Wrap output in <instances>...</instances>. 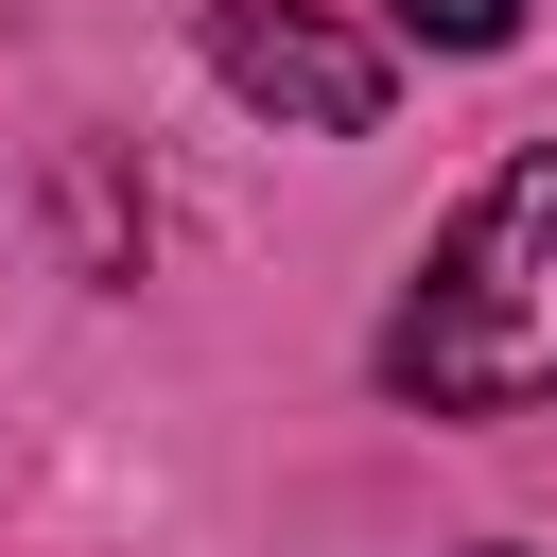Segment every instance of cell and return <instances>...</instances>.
Here are the masks:
<instances>
[{
    "mask_svg": "<svg viewBox=\"0 0 557 557\" xmlns=\"http://www.w3.org/2000/svg\"><path fill=\"white\" fill-rule=\"evenodd\" d=\"M209 70H226V104H261L296 139H366L383 122V35H348L313 0H209Z\"/></svg>",
    "mask_w": 557,
    "mask_h": 557,
    "instance_id": "2",
    "label": "cell"
},
{
    "mask_svg": "<svg viewBox=\"0 0 557 557\" xmlns=\"http://www.w3.org/2000/svg\"><path fill=\"white\" fill-rule=\"evenodd\" d=\"M383 17H400L418 52H505V35H522V0H383Z\"/></svg>",
    "mask_w": 557,
    "mask_h": 557,
    "instance_id": "3",
    "label": "cell"
},
{
    "mask_svg": "<svg viewBox=\"0 0 557 557\" xmlns=\"http://www.w3.org/2000/svg\"><path fill=\"white\" fill-rule=\"evenodd\" d=\"M383 383L418 418H522L557 400V139H522L418 261V296L383 313Z\"/></svg>",
    "mask_w": 557,
    "mask_h": 557,
    "instance_id": "1",
    "label": "cell"
}]
</instances>
